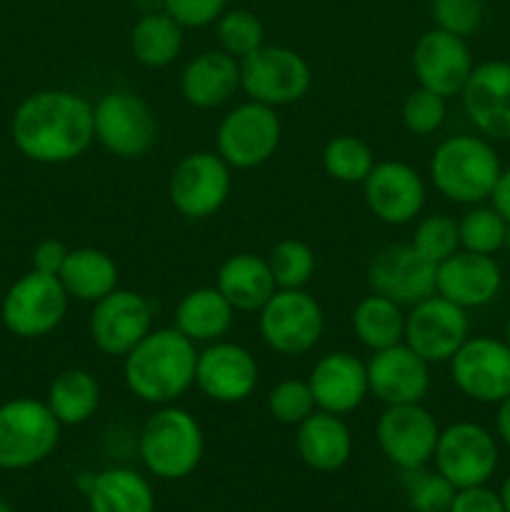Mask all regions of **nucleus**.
Wrapping results in <instances>:
<instances>
[{
    "label": "nucleus",
    "mask_w": 510,
    "mask_h": 512,
    "mask_svg": "<svg viewBox=\"0 0 510 512\" xmlns=\"http://www.w3.org/2000/svg\"><path fill=\"white\" fill-rule=\"evenodd\" d=\"M295 445L303 463L318 473H335L353 455V435L343 415L325 413V410H315L298 425Z\"/></svg>",
    "instance_id": "a878e982"
},
{
    "label": "nucleus",
    "mask_w": 510,
    "mask_h": 512,
    "mask_svg": "<svg viewBox=\"0 0 510 512\" xmlns=\"http://www.w3.org/2000/svg\"><path fill=\"white\" fill-rule=\"evenodd\" d=\"M265 260H268L278 290H303L313 280L315 265H318L313 248L295 238L275 243Z\"/></svg>",
    "instance_id": "c9c22d12"
},
{
    "label": "nucleus",
    "mask_w": 510,
    "mask_h": 512,
    "mask_svg": "<svg viewBox=\"0 0 510 512\" xmlns=\"http://www.w3.org/2000/svg\"><path fill=\"white\" fill-rule=\"evenodd\" d=\"M258 373V360L248 348L228 340H215L198 353L195 385L213 403L235 405L255 393Z\"/></svg>",
    "instance_id": "f3484780"
},
{
    "label": "nucleus",
    "mask_w": 510,
    "mask_h": 512,
    "mask_svg": "<svg viewBox=\"0 0 510 512\" xmlns=\"http://www.w3.org/2000/svg\"><path fill=\"white\" fill-rule=\"evenodd\" d=\"M403 488L410 508L415 512H448L458 490L438 470L413 468L403 470Z\"/></svg>",
    "instance_id": "4c0bfd02"
},
{
    "label": "nucleus",
    "mask_w": 510,
    "mask_h": 512,
    "mask_svg": "<svg viewBox=\"0 0 510 512\" xmlns=\"http://www.w3.org/2000/svg\"><path fill=\"white\" fill-rule=\"evenodd\" d=\"M430 18L435 28L470 38L483 23V0H430Z\"/></svg>",
    "instance_id": "79ce46f5"
},
{
    "label": "nucleus",
    "mask_w": 510,
    "mask_h": 512,
    "mask_svg": "<svg viewBox=\"0 0 510 512\" xmlns=\"http://www.w3.org/2000/svg\"><path fill=\"white\" fill-rule=\"evenodd\" d=\"M280 138L283 125L275 108L248 100L223 115L215 133V148L230 168L253 170L278 153Z\"/></svg>",
    "instance_id": "1a4fd4ad"
},
{
    "label": "nucleus",
    "mask_w": 510,
    "mask_h": 512,
    "mask_svg": "<svg viewBox=\"0 0 510 512\" xmlns=\"http://www.w3.org/2000/svg\"><path fill=\"white\" fill-rule=\"evenodd\" d=\"M233 188V168L218 153L198 150L175 163L168 180L173 208L188 220H205L218 213Z\"/></svg>",
    "instance_id": "9b49d317"
},
{
    "label": "nucleus",
    "mask_w": 510,
    "mask_h": 512,
    "mask_svg": "<svg viewBox=\"0 0 510 512\" xmlns=\"http://www.w3.org/2000/svg\"><path fill=\"white\" fill-rule=\"evenodd\" d=\"M465 115L483 138L510 140V63L488 60L475 65L460 90Z\"/></svg>",
    "instance_id": "412c9836"
},
{
    "label": "nucleus",
    "mask_w": 510,
    "mask_h": 512,
    "mask_svg": "<svg viewBox=\"0 0 510 512\" xmlns=\"http://www.w3.org/2000/svg\"><path fill=\"white\" fill-rule=\"evenodd\" d=\"M180 28H205L225 13L228 0H160Z\"/></svg>",
    "instance_id": "37998d69"
},
{
    "label": "nucleus",
    "mask_w": 510,
    "mask_h": 512,
    "mask_svg": "<svg viewBox=\"0 0 510 512\" xmlns=\"http://www.w3.org/2000/svg\"><path fill=\"white\" fill-rule=\"evenodd\" d=\"M233 320V305L225 300V295L215 285H205V288L188 290L180 298L173 315V328H178L195 345H208L215 340H223L228 330L233 328Z\"/></svg>",
    "instance_id": "cd10ccee"
},
{
    "label": "nucleus",
    "mask_w": 510,
    "mask_h": 512,
    "mask_svg": "<svg viewBox=\"0 0 510 512\" xmlns=\"http://www.w3.org/2000/svg\"><path fill=\"white\" fill-rule=\"evenodd\" d=\"M45 403L60 425L88 423L100 408L98 378L85 368L63 370L50 383Z\"/></svg>",
    "instance_id": "7c9ffc66"
},
{
    "label": "nucleus",
    "mask_w": 510,
    "mask_h": 512,
    "mask_svg": "<svg viewBox=\"0 0 510 512\" xmlns=\"http://www.w3.org/2000/svg\"><path fill=\"white\" fill-rule=\"evenodd\" d=\"M313 83L310 65L298 50L285 45H263L240 60V88L248 100L283 108L305 98Z\"/></svg>",
    "instance_id": "423d86ee"
},
{
    "label": "nucleus",
    "mask_w": 510,
    "mask_h": 512,
    "mask_svg": "<svg viewBox=\"0 0 510 512\" xmlns=\"http://www.w3.org/2000/svg\"><path fill=\"white\" fill-rule=\"evenodd\" d=\"M448 512H505V505L500 493H493L485 485H475L458 490Z\"/></svg>",
    "instance_id": "c03bdc74"
},
{
    "label": "nucleus",
    "mask_w": 510,
    "mask_h": 512,
    "mask_svg": "<svg viewBox=\"0 0 510 512\" xmlns=\"http://www.w3.org/2000/svg\"><path fill=\"white\" fill-rule=\"evenodd\" d=\"M323 168L338 183L363 185L375 168L373 148L355 135H335L323 148Z\"/></svg>",
    "instance_id": "72a5a7b5"
},
{
    "label": "nucleus",
    "mask_w": 510,
    "mask_h": 512,
    "mask_svg": "<svg viewBox=\"0 0 510 512\" xmlns=\"http://www.w3.org/2000/svg\"><path fill=\"white\" fill-rule=\"evenodd\" d=\"M435 470L455 490L485 485L498 468V443L483 425L460 420L440 430L435 445Z\"/></svg>",
    "instance_id": "f8f14e48"
},
{
    "label": "nucleus",
    "mask_w": 510,
    "mask_h": 512,
    "mask_svg": "<svg viewBox=\"0 0 510 512\" xmlns=\"http://www.w3.org/2000/svg\"><path fill=\"white\" fill-rule=\"evenodd\" d=\"M260 338L273 353L298 358L318 345L325 330V313L308 290H275L258 310Z\"/></svg>",
    "instance_id": "0eeeda50"
},
{
    "label": "nucleus",
    "mask_w": 510,
    "mask_h": 512,
    "mask_svg": "<svg viewBox=\"0 0 510 512\" xmlns=\"http://www.w3.org/2000/svg\"><path fill=\"white\" fill-rule=\"evenodd\" d=\"M495 433H498L500 443L510 448V395L498 403V413H495Z\"/></svg>",
    "instance_id": "de8ad7c7"
},
{
    "label": "nucleus",
    "mask_w": 510,
    "mask_h": 512,
    "mask_svg": "<svg viewBox=\"0 0 510 512\" xmlns=\"http://www.w3.org/2000/svg\"><path fill=\"white\" fill-rule=\"evenodd\" d=\"M198 350L178 328H153L123 358L125 388L148 405H170L195 385Z\"/></svg>",
    "instance_id": "f03ea898"
},
{
    "label": "nucleus",
    "mask_w": 510,
    "mask_h": 512,
    "mask_svg": "<svg viewBox=\"0 0 510 512\" xmlns=\"http://www.w3.org/2000/svg\"><path fill=\"white\" fill-rule=\"evenodd\" d=\"M240 88V60L225 50L198 53L180 73V93L198 110H213L228 103Z\"/></svg>",
    "instance_id": "393cba45"
},
{
    "label": "nucleus",
    "mask_w": 510,
    "mask_h": 512,
    "mask_svg": "<svg viewBox=\"0 0 510 512\" xmlns=\"http://www.w3.org/2000/svg\"><path fill=\"white\" fill-rule=\"evenodd\" d=\"M353 333L368 350H385L390 345L403 343L405 335V313L403 305L385 295H368L360 300L350 315Z\"/></svg>",
    "instance_id": "473e14b6"
},
{
    "label": "nucleus",
    "mask_w": 510,
    "mask_h": 512,
    "mask_svg": "<svg viewBox=\"0 0 510 512\" xmlns=\"http://www.w3.org/2000/svg\"><path fill=\"white\" fill-rule=\"evenodd\" d=\"M318 410L308 380H280L268 393V413L283 425H300Z\"/></svg>",
    "instance_id": "a19ab883"
},
{
    "label": "nucleus",
    "mask_w": 510,
    "mask_h": 512,
    "mask_svg": "<svg viewBox=\"0 0 510 512\" xmlns=\"http://www.w3.org/2000/svg\"><path fill=\"white\" fill-rule=\"evenodd\" d=\"M95 140L123 160H138L158 140L153 108L130 90H110L93 105Z\"/></svg>",
    "instance_id": "6e6552de"
},
{
    "label": "nucleus",
    "mask_w": 510,
    "mask_h": 512,
    "mask_svg": "<svg viewBox=\"0 0 510 512\" xmlns=\"http://www.w3.org/2000/svg\"><path fill=\"white\" fill-rule=\"evenodd\" d=\"M445 115H448V98L423 88V85L410 90L408 98L403 100V110H400L405 130L418 138L438 133L445 123Z\"/></svg>",
    "instance_id": "ea45409f"
},
{
    "label": "nucleus",
    "mask_w": 510,
    "mask_h": 512,
    "mask_svg": "<svg viewBox=\"0 0 510 512\" xmlns=\"http://www.w3.org/2000/svg\"><path fill=\"white\" fill-rule=\"evenodd\" d=\"M370 395L383 405L423 403L430 390V363L405 343L375 350L368 360Z\"/></svg>",
    "instance_id": "4be33fe9"
},
{
    "label": "nucleus",
    "mask_w": 510,
    "mask_h": 512,
    "mask_svg": "<svg viewBox=\"0 0 510 512\" xmlns=\"http://www.w3.org/2000/svg\"><path fill=\"white\" fill-rule=\"evenodd\" d=\"M490 205H493L510 225V165L500 170V178L498 183H495L493 195H490Z\"/></svg>",
    "instance_id": "49530a36"
},
{
    "label": "nucleus",
    "mask_w": 510,
    "mask_h": 512,
    "mask_svg": "<svg viewBox=\"0 0 510 512\" xmlns=\"http://www.w3.org/2000/svg\"><path fill=\"white\" fill-rule=\"evenodd\" d=\"M65 258H68V248H65L60 240H40L33 250V270H40V273L58 275L60 268H63Z\"/></svg>",
    "instance_id": "a18cd8bd"
},
{
    "label": "nucleus",
    "mask_w": 510,
    "mask_h": 512,
    "mask_svg": "<svg viewBox=\"0 0 510 512\" xmlns=\"http://www.w3.org/2000/svg\"><path fill=\"white\" fill-rule=\"evenodd\" d=\"M438 420L423 403L385 405L375 438L385 458L400 470L423 468L433 460L438 445Z\"/></svg>",
    "instance_id": "dca6fc26"
},
{
    "label": "nucleus",
    "mask_w": 510,
    "mask_h": 512,
    "mask_svg": "<svg viewBox=\"0 0 510 512\" xmlns=\"http://www.w3.org/2000/svg\"><path fill=\"white\" fill-rule=\"evenodd\" d=\"M500 288H503V270L495 263L493 255L470 253L460 248L458 253L438 263L435 293L463 310L493 303Z\"/></svg>",
    "instance_id": "5701e85b"
},
{
    "label": "nucleus",
    "mask_w": 510,
    "mask_h": 512,
    "mask_svg": "<svg viewBox=\"0 0 510 512\" xmlns=\"http://www.w3.org/2000/svg\"><path fill=\"white\" fill-rule=\"evenodd\" d=\"M363 198L380 223L408 225L425 208V183L413 165L383 160L363 180Z\"/></svg>",
    "instance_id": "6ab92c4d"
},
{
    "label": "nucleus",
    "mask_w": 510,
    "mask_h": 512,
    "mask_svg": "<svg viewBox=\"0 0 510 512\" xmlns=\"http://www.w3.org/2000/svg\"><path fill=\"white\" fill-rule=\"evenodd\" d=\"M88 495L90 512H153L155 495L148 480L128 468H108L93 475Z\"/></svg>",
    "instance_id": "c756f323"
},
{
    "label": "nucleus",
    "mask_w": 510,
    "mask_h": 512,
    "mask_svg": "<svg viewBox=\"0 0 510 512\" xmlns=\"http://www.w3.org/2000/svg\"><path fill=\"white\" fill-rule=\"evenodd\" d=\"M438 265L413 248V243H393L380 248L368 263V283L373 293L398 305H415L435 295Z\"/></svg>",
    "instance_id": "a211bd4d"
},
{
    "label": "nucleus",
    "mask_w": 510,
    "mask_h": 512,
    "mask_svg": "<svg viewBox=\"0 0 510 512\" xmlns=\"http://www.w3.org/2000/svg\"><path fill=\"white\" fill-rule=\"evenodd\" d=\"M215 288L225 295L235 313H258L278 290L268 260L253 253H235L218 268Z\"/></svg>",
    "instance_id": "bb28decb"
},
{
    "label": "nucleus",
    "mask_w": 510,
    "mask_h": 512,
    "mask_svg": "<svg viewBox=\"0 0 510 512\" xmlns=\"http://www.w3.org/2000/svg\"><path fill=\"white\" fill-rule=\"evenodd\" d=\"M308 385L318 410L348 415L358 410L370 395L368 365L348 350H333L313 365Z\"/></svg>",
    "instance_id": "b1692460"
},
{
    "label": "nucleus",
    "mask_w": 510,
    "mask_h": 512,
    "mask_svg": "<svg viewBox=\"0 0 510 512\" xmlns=\"http://www.w3.org/2000/svg\"><path fill=\"white\" fill-rule=\"evenodd\" d=\"M70 295L58 275L30 270L15 280L3 298V323L13 335L25 340L45 338L53 333L68 313Z\"/></svg>",
    "instance_id": "9d476101"
},
{
    "label": "nucleus",
    "mask_w": 510,
    "mask_h": 512,
    "mask_svg": "<svg viewBox=\"0 0 510 512\" xmlns=\"http://www.w3.org/2000/svg\"><path fill=\"white\" fill-rule=\"evenodd\" d=\"M473 53L468 38L433 28L418 38L413 48V73L423 88L453 98L468 83L473 73Z\"/></svg>",
    "instance_id": "aec40b11"
},
{
    "label": "nucleus",
    "mask_w": 510,
    "mask_h": 512,
    "mask_svg": "<svg viewBox=\"0 0 510 512\" xmlns=\"http://www.w3.org/2000/svg\"><path fill=\"white\" fill-rule=\"evenodd\" d=\"M498 153L483 135H453L435 148L430 158V180L445 200L478 205L490 200L500 178Z\"/></svg>",
    "instance_id": "7ed1b4c3"
},
{
    "label": "nucleus",
    "mask_w": 510,
    "mask_h": 512,
    "mask_svg": "<svg viewBox=\"0 0 510 512\" xmlns=\"http://www.w3.org/2000/svg\"><path fill=\"white\" fill-rule=\"evenodd\" d=\"M138 453L150 475L183 480L198 470L205 453V435L195 415L178 405H160L143 423Z\"/></svg>",
    "instance_id": "20e7f679"
},
{
    "label": "nucleus",
    "mask_w": 510,
    "mask_h": 512,
    "mask_svg": "<svg viewBox=\"0 0 510 512\" xmlns=\"http://www.w3.org/2000/svg\"><path fill=\"white\" fill-rule=\"evenodd\" d=\"M0 512H10V505H8V503H5V500H3V498H0Z\"/></svg>",
    "instance_id": "3c124183"
},
{
    "label": "nucleus",
    "mask_w": 510,
    "mask_h": 512,
    "mask_svg": "<svg viewBox=\"0 0 510 512\" xmlns=\"http://www.w3.org/2000/svg\"><path fill=\"white\" fill-rule=\"evenodd\" d=\"M468 338V310L440 298L438 293L410 305L405 313L403 343L430 365L448 363Z\"/></svg>",
    "instance_id": "4468645a"
},
{
    "label": "nucleus",
    "mask_w": 510,
    "mask_h": 512,
    "mask_svg": "<svg viewBox=\"0 0 510 512\" xmlns=\"http://www.w3.org/2000/svg\"><path fill=\"white\" fill-rule=\"evenodd\" d=\"M413 248L420 255L430 260V263H443L445 258H450L453 253L460 250V230L458 220L450 218L445 213H433L425 215L418 225H415L413 233Z\"/></svg>",
    "instance_id": "58836bf2"
},
{
    "label": "nucleus",
    "mask_w": 510,
    "mask_h": 512,
    "mask_svg": "<svg viewBox=\"0 0 510 512\" xmlns=\"http://www.w3.org/2000/svg\"><path fill=\"white\" fill-rule=\"evenodd\" d=\"M215 35H218L220 50L233 55L235 60H243L245 55L255 53L265 45V28L255 13L245 8L225 10L215 20Z\"/></svg>",
    "instance_id": "e433bc0d"
},
{
    "label": "nucleus",
    "mask_w": 510,
    "mask_h": 512,
    "mask_svg": "<svg viewBox=\"0 0 510 512\" xmlns=\"http://www.w3.org/2000/svg\"><path fill=\"white\" fill-rule=\"evenodd\" d=\"M500 498H503L505 512H510V475H508V478H505V483H503V490H500Z\"/></svg>",
    "instance_id": "09e8293b"
},
{
    "label": "nucleus",
    "mask_w": 510,
    "mask_h": 512,
    "mask_svg": "<svg viewBox=\"0 0 510 512\" xmlns=\"http://www.w3.org/2000/svg\"><path fill=\"white\" fill-rule=\"evenodd\" d=\"M505 343H508V348H510V315H508V323H505Z\"/></svg>",
    "instance_id": "8fccbe9b"
},
{
    "label": "nucleus",
    "mask_w": 510,
    "mask_h": 512,
    "mask_svg": "<svg viewBox=\"0 0 510 512\" xmlns=\"http://www.w3.org/2000/svg\"><path fill=\"white\" fill-rule=\"evenodd\" d=\"M58 278L70 300L93 305L118 288L120 273L115 260L105 250L75 248L68 250Z\"/></svg>",
    "instance_id": "c85d7f7f"
},
{
    "label": "nucleus",
    "mask_w": 510,
    "mask_h": 512,
    "mask_svg": "<svg viewBox=\"0 0 510 512\" xmlns=\"http://www.w3.org/2000/svg\"><path fill=\"white\" fill-rule=\"evenodd\" d=\"M460 248L480 255H495L508 245L510 225L493 205H470L468 213L458 220Z\"/></svg>",
    "instance_id": "f704fd0d"
},
{
    "label": "nucleus",
    "mask_w": 510,
    "mask_h": 512,
    "mask_svg": "<svg viewBox=\"0 0 510 512\" xmlns=\"http://www.w3.org/2000/svg\"><path fill=\"white\" fill-rule=\"evenodd\" d=\"M60 428L45 400L15 398L0 405V470H28L55 453Z\"/></svg>",
    "instance_id": "39448f33"
},
{
    "label": "nucleus",
    "mask_w": 510,
    "mask_h": 512,
    "mask_svg": "<svg viewBox=\"0 0 510 512\" xmlns=\"http://www.w3.org/2000/svg\"><path fill=\"white\" fill-rule=\"evenodd\" d=\"M455 388L480 405H498L510 395V348L505 340L475 335L448 360Z\"/></svg>",
    "instance_id": "ddd939ff"
},
{
    "label": "nucleus",
    "mask_w": 510,
    "mask_h": 512,
    "mask_svg": "<svg viewBox=\"0 0 510 512\" xmlns=\"http://www.w3.org/2000/svg\"><path fill=\"white\" fill-rule=\"evenodd\" d=\"M10 135L28 160L43 165L70 163L95 140L93 105L73 90H38L15 108Z\"/></svg>",
    "instance_id": "f257e3e1"
},
{
    "label": "nucleus",
    "mask_w": 510,
    "mask_h": 512,
    "mask_svg": "<svg viewBox=\"0 0 510 512\" xmlns=\"http://www.w3.org/2000/svg\"><path fill=\"white\" fill-rule=\"evenodd\" d=\"M153 330V305L143 293L115 288L93 303L88 333L95 348L113 358H125Z\"/></svg>",
    "instance_id": "2eb2a0df"
},
{
    "label": "nucleus",
    "mask_w": 510,
    "mask_h": 512,
    "mask_svg": "<svg viewBox=\"0 0 510 512\" xmlns=\"http://www.w3.org/2000/svg\"><path fill=\"white\" fill-rule=\"evenodd\" d=\"M183 30L165 10H150L130 30V53L145 68H168L183 50Z\"/></svg>",
    "instance_id": "2f4dec72"
}]
</instances>
